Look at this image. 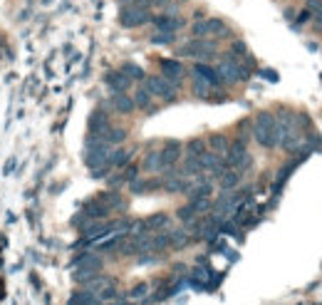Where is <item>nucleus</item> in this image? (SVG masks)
Returning a JSON list of instances; mask_svg holds the SVG:
<instances>
[{"label": "nucleus", "instance_id": "nucleus-1", "mask_svg": "<svg viewBox=\"0 0 322 305\" xmlns=\"http://www.w3.org/2000/svg\"><path fill=\"white\" fill-rule=\"evenodd\" d=\"M253 137L263 149H275L280 146V132L275 124V114L273 112H258L253 119Z\"/></svg>", "mask_w": 322, "mask_h": 305}, {"label": "nucleus", "instance_id": "nucleus-2", "mask_svg": "<svg viewBox=\"0 0 322 305\" xmlns=\"http://www.w3.org/2000/svg\"><path fill=\"white\" fill-rule=\"evenodd\" d=\"M218 52V42L216 40H208V37H196V40H188L184 48H179V57H191V60H211L216 57Z\"/></svg>", "mask_w": 322, "mask_h": 305}, {"label": "nucleus", "instance_id": "nucleus-3", "mask_svg": "<svg viewBox=\"0 0 322 305\" xmlns=\"http://www.w3.org/2000/svg\"><path fill=\"white\" fill-rule=\"evenodd\" d=\"M144 87L149 92H152L154 99H164V102H174L179 97V90L174 84H171L164 75H149L144 77Z\"/></svg>", "mask_w": 322, "mask_h": 305}, {"label": "nucleus", "instance_id": "nucleus-4", "mask_svg": "<svg viewBox=\"0 0 322 305\" xmlns=\"http://www.w3.org/2000/svg\"><path fill=\"white\" fill-rule=\"evenodd\" d=\"M146 23H152V8H141V5H124L119 10V25L122 28H141Z\"/></svg>", "mask_w": 322, "mask_h": 305}, {"label": "nucleus", "instance_id": "nucleus-5", "mask_svg": "<svg viewBox=\"0 0 322 305\" xmlns=\"http://www.w3.org/2000/svg\"><path fill=\"white\" fill-rule=\"evenodd\" d=\"M191 75H193V77H199V80H203V82H208L213 90H221V87H223V80H221L218 70H216V67H211L208 62H196V64L191 67Z\"/></svg>", "mask_w": 322, "mask_h": 305}, {"label": "nucleus", "instance_id": "nucleus-6", "mask_svg": "<svg viewBox=\"0 0 322 305\" xmlns=\"http://www.w3.org/2000/svg\"><path fill=\"white\" fill-rule=\"evenodd\" d=\"M159 154H161V164H164V171H166V169L176 166V164L181 161L184 146H181V142H176V139H169V142L159 149Z\"/></svg>", "mask_w": 322, "mask_h": 305}, {"label": "nucleus", "instance_id": "nucleus-7", "mask_svg": "<svg viewBox=\"0 0 322 305\" xmlns=\"http://www.w3.org/2000/svg\"><path fill=\"white\" fill-rule=\"evenodd\" d=\"M114 146H107V144H99V146H90L87 149V166L90 169H99V166H109V154H112ZM112 169V166H109Z\"/></svg>", "mask_w": 322, "mask_h": 305}, {"label": "nucleus", "instance_id": "nucleus-8", "mask_svg": "<svg viewBox=\"0 0 322 305\" xmlns=\"http://www.w3.org/2000/svg\"><path fill=\"white\" fill-rule=\"evenodd\" d=\"M152 23H154V30H161V32H179L186 23L184 17L179 15H171V13H164V15H152Z\"/></svg>", "mask_w": 322, "mask_h": 305}, {"label": "nucleus", "instance_id": "nucleus-9", "mask_svg": "<svg viewBox=\"0 0 322 305\" xmlns=\"http://www.w3.org/2000/svg\"><path fill=\"white\" fill-rule=\"evenodd\" d=\"M159 64H161V75L179 90V87H181V80H184V75H186L184 64H181L179 60H161Z\"/></svg>", "mask_w": 322, "mask_h": 305}, {"label": "nucleus", "instance_id": "nucleus-10", "mask_svg": "<svg viewBox=\"0 0 322 305\" xmlns=\"http://www.w3.org/2000/svg\"><path fill=\"white\" fill-rule=\"evenodd\" d=\"M104 82H107V87L117 95V92H126L129 87H132V80H129L122 70H112V72H107L104 75Z\"/></svg>", "mask_w": 322, "mask_h": 305}, {"label": "nucleus", "instance_id": "nucleus-11", "mask_svg": "<svg viewBox=\"0 0 322 305\" xmlns=\"http://www.w3.org/2000/svg\"><path fill=\"white\" fill-rule=\"evenodd\" d=\"M109 127H112V122H109V117H107L102 110H94L90 114V134H97V137L104 139V134L109 132Z\"/></svg>", "mask_w": 322, "mask_h": 305}, {"label": "nucleus", "instance_id": "nucleus-12", "mask_svg": "<svg viewBox=\"0 0 322 305\" xmlns=\"http://www.w3.org/2000/svg\"><path fill=\"white\" fill-rule=\"evenodd\" d=\"M241 179H243V174L238 171V169H226L223 174H221V177H218V186L223 189V191H235V189H238L241 186Z\"/></svg>", "mask_w": 322, "mask_h": 305}, {"label": "nucleus", "instance_id": "nucleus-13", "mask_svg": "<svg viewBox=\"0 0 322 305\" xmlns=\"http://www.w3.org/2000/svg\"><path fill=\"white\" fill-rule=\"evenodd\" d=\"M109 104L114 107V112H119V114H132V112L137 110V104H134V99H132V97H129L126 92H117V95H112Z\"/></svg>", "mask_w": 322, "mask_h": 305}, {"label": "nucleus", "instance_id": "nucleus-14", "mask_svg": "<svg viewBox=\"0 0 322 305\" xmlns=\"http://www.w3.org/2000/svg\"><path fill=\"white\" fill-rule=\"evenodd\" d=\"M132 99L137 104V110H144V112H154L156 110V107H154V97H152V92H149L144 84L137 87V92L132 95Z\"/></svg>", "mask_w": 322, "mask_h": 305}, {"label": "nucleus", "instance_id": "nucleus-15", "mask_svg": "<svg viewBox=\"0 0 322 305\" xmlns=\"http://www.w3.org/2000/svg\"><path fill=\"white\" fill-rule=\"evenodd\" d=\"M161 189V179H134V181H129V191L132 193H149V191H156Z\"/></svg>", "mask_w": 322, "mask_h": 305}, {"label": "nucleus", "instance_id": "nucleus-16", "mask_svg": "<svg viewBox=\"0 0 322 305\" xmlns=\"http://www.w3.org/2000/svg\"><path fill=\"white\" fill-rule=\"evenodd\" d=\"M84 216H87L90 221H99L104 216H109V209H107L99 199H92V201L84 204Z\"/></svg>", "mask_w": 322, "mask_h": 305}, {"label": "nucleus", "instance_id": "nucleus-17", "mask_svg": "<svg viewBox=\"0 0 322 305\" xmlns=\"http://www.w3.org/2000/svg\"><path fill=\"white\" fill-rule=\"evenodd\" d=\"M102 266H104V260L97 253H84V256H77L72 260V268H97V271H102Z\"/></svg>", "mask_w": 322, "mask_h": 305}, {"label": "nucleus", "instance_id": "nucleus-18", "mask_svg": "<svg viewBox=\"0 0 322 305\" xmlns=\"http://www.w3.org/2000/svg\"><path fill=\"white\" fill-rule=\"evenodd\" d=\"M97 199H99L107 209H109V211H117V209H119V211H124V209H126V201L122 199V196H119L117 191H104V193H99V196H97Z\"/></svg>", "mask_w": 322, "mask_h": 305}, {"label": "nucleus", "instance_id": "nucleus-19", "mask_svg": "<svg viewBox=\"0 0 322 305\" xmlns=\"http://www.w3.org/2000/svg\"><path fill=\"white\" fill-rule=\"evenodd\" d=\"M191 241H193V238L188 236V231H186V228L169 231V248H176V251H181V248H186Z\"/></svg>", "mask_w": 322, "mask_h": 305}, {"label": "nucleus", "instance_id": "nucleus-20", "mask_svg": "<svg viewBox=\"0 0 322 305\" xmlns=\"http://www.w3.org/2000/svg\"><path fill=\"white\" fill-rule=\"evenodd\" d=\"M206 37H223L228 35V25L223 23L221 17H206Z\"/></svg>", "mask_w": 322, "mask_h": 305}, {"label": "nucleus", "instance_id": "nucleus-21", "mask_svg": "<svg viewBox=\"0 0 322 305\" xmlns=\"http://www.w3.org/2000/svg\"><path fill=\"white\" fill-rule=\"evenodd\" d=\"M129 161H132V149H119V146L112 149V154H109V166L112 169H124Z\"/></svg>", "mask_w": 322, "mask_h": 305}, {"label": "nucleus", "instance_id": "nucleus-22", "mask_svg": "<svg viewBox=\"0 0 322 305\" xmlns=\"http://www.w3.org/2000/svg\"><path fill=\"white\" fill-rule=\"evenodd\" d=\"M191 92L196 95L199 99H211V97H216V92H218V90H213V87H211L208 82H203V80H199V77H193Z\"/></svg>", "mask_w": 322, "mask_h": 305}, {"label": "nucleus", "instance_id": "nucleus-23", "mask_svg": "<svg viewBox=\"0 0 322 305\" xmlns=\"http://www.w3.org/2000/svg\"><path fill=\"white\" fill-rule=\"evenodd\" d=\"M144 221H146V228L152 231V233H156V231H166V228L171 226L169 213H154V216H149V219H144Z\"/></svg>", "mask_w": 322, "mask_h": 305}, {"label": "nucleus", "instance_id": "nucleus-24", "mask_svg": "<svg viewBox=\"0 0 322 305\" xmlns=\"http://www.w3.org/2000/svg\"><path fill=\"white\" fill-rule=\"evenodd\" d=\"M141 169H144V171H149V174H159V171H164V164H161V154H159V149H156V151H149V154L144 157Z\"/></svg>", "mask_w": 322, "mask_h": 305}, {"label": "nucleus", "instance_id": "nucleus-25", "mask_svg": "<svg viewBox=\"0 0 322 305\" xmlns=\"http://www.w3.org/2000/svg\"><path fill=\"white\" fill-rule=\"evenodd\" d=\"M126 137H129V132L124 127H109V132L104 134V144L107 146H119V144L126 142Z\"/></svg>", "mask_w": 322, "mask_h": 305}, {"label": "nucleus", "instance_id": "nucleus-26", "mask_svg": "<svg viewBox=\"0 0 322 305\" xmlns=\"http://www.w3.org/2000/svg\"><path fill=\"white\" fill-rule=\"evenodd\" d=\"M206 146L213 151V154H218V157H226V151H228V139L223 134H211L206 139Z\"/></svg>", "mask_w": 322, "mask_h": 305}, {"label": "nucleus", "instance_id": "nucleus-27", "mask_svg": "<svg viewBox=\"0 0 322 305\" xmlns=\"http://www.w3.org/2000/svg\"><path fill=\"white\" fill-rule=\"evenodd\" d=\"M184 151H186V157H193V159H199L203 151H208V146H206V139H191L186 146H184Z\"/></svg>", "mask_w": 322, "mask_h": 305}, {"label": "nucleus", "instance_id": "nucleus-28", "mask_svg": "<svg viewBox=\"0 0 322 305\" xmlns=\"http://www.w3.org/2000/svg\"><path fill=\"white\" fill-rule=\"evenodd\" d=\"M188 204L193 206V211H196L199 216H206V213L213 211V199H211V196H203V199H193V201H188Z\"/></svg>", "mask_w": 322, "mask_h": 305}, {"label": "nucleus", "instance_id": "nucleus-29", "mask_svg": "<svg viewBox=\"0 0 322 305\" xmlns=\"http://www.w3.org/2000/svg\"><path fill=\"white\" fill-rule=\"evenodd\" d=\"M176 40V32H161V30H154L149 42H154V45H171V42Z\"/></svg>", "mask_w": 322, "mask_h": 305}, {"label": "nucleus", "instance_id": "nucleus-30", "mask_svg": "<svg viewBox=\"0 0 322 305\" xmlns=\"http://www.w3.org/2000/svg\"><path fill=\"white\" fill-rule=\"evenodd\" d=\"M149 295V283H137V286L132 288V290H129V300H144Z\"/></svg>", "mask_w": 322, "mask_h": 305}, {"label": "nucleus", "instance_id": "nucleus-31", "mask_svg": "<svg viewBox=\"0 0 322 305\" xmlns=\"http://www.w3.org/2000/svg\"><path fill=\"white\" fill-rule=\"evenodd\" d=\"M122 72H124L129 80H132V82H134V80H144V77H146V75H144V70L139 67V64H132V62H129V64H124V67H122Z\"/></svg>", "mask_w": 322, "mask_h": 305}, {"label": "nucleus", "instance_id": "nucleus-32", "mask_svg": "<svg viewBox=\"0 0 322 305\" xmlns=\"http://www.w3.org/2000/svg\"><path fill=\"white\" fill-rule=\"evenodd\" d=\"M196 211H193V206L191 204H186V206H181L179 211H176V219L181 221V224H188V221H193V219H196Z\"/></svg>", "mask_w": 322, "mask_h": 305}, {"label": "nucleus", "instance_id": "nucleus-33", "mask_svg": "<svg viewBox=\"0 0 322 305\" xmlns=\"http://www.w3.org/2000/svg\"><path fill=\"white\" fill-rule=\"evenodd\" d=\"M137 177H139V166H137V164H126V166H124V171H122V179H124V184L134 181Z\"/></svg>", "mask_w": 322, "mask_h": 305}, {"label": "nucleus", "instance_id": "nucleus-34", "mask_svg": "<svg viewBox=\"0 0 322 305\" xmlns=\"http://www.w3.org/2000/svg\"><path fill=\"white\" fill-rule=\"evenodd\" d=\"M230 55H233V57H245V55H248V48H245V42H241V40L230 42Z\"/></svg>", "mask_w": 322, "mask_h": 305}, {"label": "nucleus", "instance_id": "nucleus-35", "mask_svg": "<svg viewBox=\"0 0 322 305\" xmlns=\"http://www.w3.org/2000/svg\"><path fill=\"white\" fill-rule=\"evenodd\" d=\"M146 3L152 5V8H166V5L171 3V0H146Z\"/></svg>", "mask_w": 322, "mask_h": 305}, {"label": "nucleus", "instance_id": "nucleus-36", "mask_svg": "<svg viewBox=\"0 0 322 305\" xmlns=\"http://www.w3.org/2000/svg\"><path fill=\"white\" fill-rule=\"evenodd\" d=\"M261 75H263L268 82H277V72H273V70H263Z\"/></svg>", "mask_w": 322, "mask_h": 305}, {"label": "nucleus", "instance_id": "nucleus-37", "mask_svg": "<svg viewBox=\"0 0 322 305\" xmlns=\"http://www.w3.org/2000/svg\"><path fill=\"white\" fill-rule=\"evenodd\" d=\"M13 169H15V161H13V159H10V161H8V164H5V174H10V171H13Z\"/></svg>", "mask_w": 322, "mask_h": 305}, {"label": "nucleus", "instance_id": "nucleus-38", "mask_svg": "<svg viewBox=\"0 0 322 305\" xmlns=\"http://www.w3.org/2000/svg\"><path fill=\"white\" fill-rule=\"evenodd\" d=\"M307 5H310V8H322L320 0H307Z\"/></svg>", "mask_w": 322, "mask_h": 305}]
</instances>
